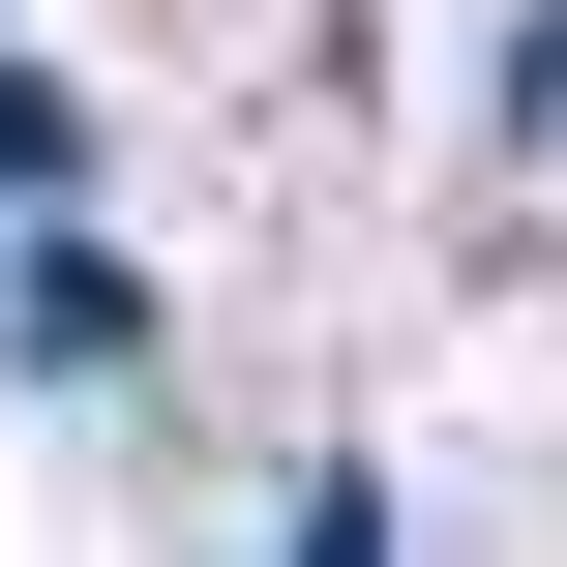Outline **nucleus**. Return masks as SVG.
I'll list each match as a JSON object with an SVG mask.
<instances>
[{
	"mask_svg": "<svg viewBox=\"0 0 567 567\" xmlns=\"http://www.w3.org/2000/svg\"><path fill=\"white\" fill-rule=\"evenodd\" d=\"M0 359L120 389V359H150V269H90V239H0Z\"/></svg>",
	"mask_w": 567,
	"mask_h": 567,
	"instance_id": "1",
	"label": "nucleus"
},
{
	"mask_svg": "<svg viewBox=\"0 0 567 567\" xmlns=\"http://www.w3.org/2000/svg\"><path fill=\"white\" fill-rule=\"evenodd\" d=\"M269 567H389V478H299V538Z\"/></svg>",
	"mask_w": 567,
	"mask_h": 567,
	"instance_id": "3",
	"label": "nucleus"
},
{
	"mask_svg": "<svg viewBox=\"0 0 567 567\" xmlns=\"http://www.w3.org/2000/svg\"><path fill=\"white\" fill-rule=\"evenodd\" d=\"M60 179H90V120H60V60H0V239H60Z\"/></svg>",
	"mask_w": 567,
	"mask_h": 567,
	"instance_id": "2",
	"label": "nucleus"
}]
</instances>
